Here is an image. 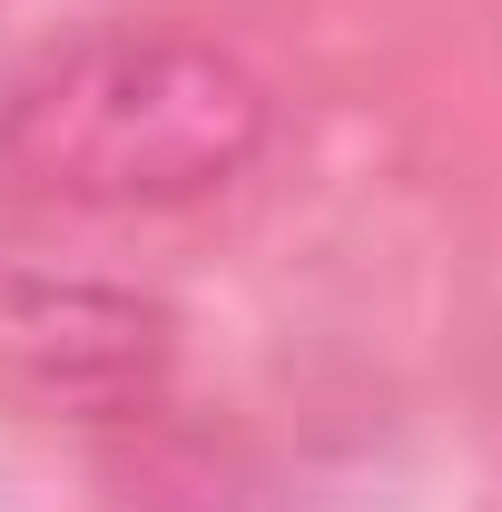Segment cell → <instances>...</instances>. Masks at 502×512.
<instances>
[{
    "label": "cell",
    "mask_w": 502,
    "mask_h": 512,
    "mask_svg": "<svg viewBox=\"0 0 502 512\" xmlns=\"http://www.w3.org/2000/svg\"><path fill=\"white\" fill-rule=\"evenodd\" d=\"M266 89L247 60L178 30H99L0 89V188L40 207H197L266 148Z\"/></svg>",
    "instance_id": "6da1fadb"
},
{
    "label": "cell",
    "mask_w": 502,
    "mask_h": 512,
    "mask_svg": "<svg viewBox=\"0 0 502 512\" xmlns=\"http://www.w3.org/2000/svg\"><path fill=\"white\" fill-rule=\"evenodd\" d=\"M168 355L178 325L138 286L40 276V266L0 276V384L30 394L40 414H128L168 384Z\"/></svg>",
    "instance_id": "7a4b0ae2"
}]
</instances>
